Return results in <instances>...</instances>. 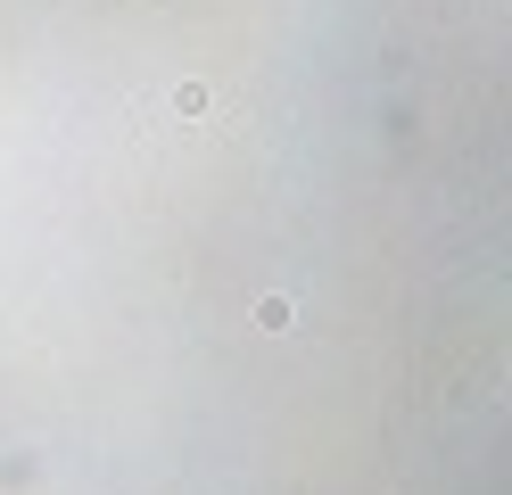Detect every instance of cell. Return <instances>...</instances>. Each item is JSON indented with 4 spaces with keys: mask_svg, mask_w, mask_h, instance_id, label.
<instances>
[{
    "mask_svg": "<svg viewBox=\"0 0 512 495\" xmlns=\"http://www.w3.org/2000/svg\"><path fill=\"white\" fill-rule=\"evenodd\" d=\"M256 322H265V330H290L298 306H290V297H265V306H256Z\"/></svg>",
    "mask_w": 512,
    "mask_h": 495,
    "instance_id": "obj_1",
    "label": "cell"
}]
</instances>
